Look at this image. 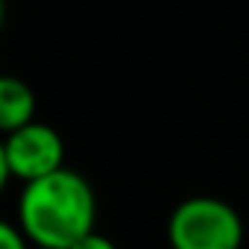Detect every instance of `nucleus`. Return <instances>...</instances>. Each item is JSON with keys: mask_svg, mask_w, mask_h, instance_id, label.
<instances>
[{"mask_svg": "<svg viewBox=\"0 0 249 249\" xmlns=\"http://www.w3.org/2000/svg\"><path fill=\"white\" fill-rule=\"evenodd\" d=\"M97 199L73 170H56L44 179L27 182L18 202V226L38 249H71L94 231Z\"/></svg>", "mask_w": 249, "mask_h": 249, "instance_id": "f257e3e1", "label": "nucleus"}, {"mask_svg": "<svg viewBox=\"0 0 249 249\" xmlns=\"http://www.w3.org/2000/svg\"><path fill=\"white\" fill-rule=\"evenodd\" d=\"M173 249H240V214L217 196H191L176 205L167 223Z\"/></svg>", "mask_w": 249, "mask_h": 249, "instance_id": "f03ea898", "label": "nucleus"}, {"mask_svg": "<svg viewBox=\"0 0 249 249\" xmlns=\"http://www.w3.org/2000/svg\"><path fill=\"white\" fill-rule=\"evenodd\" d=\"M62 159H65V144L59 132L36 120L15 132H6L3 147H0V170H3V176L21 179L24 185L62 170Z\"/></svg>", "mask_w": 249, "mask_h": 249, "instance_id": "7ed1b4c3", "label": "nucleus"}, {"mask_svg": "<svg viewBox=\"0 0 249 249\" xmlns=\"http://www.w3.org/2000/svg\"><path fill=\"white\" fill-rule=\"evenodd\" d=\"M33 114H36L33 88L18 76H3L0 79V129L15 132L33 123Z\"/></svg>", "mask_w": 249, "mask_h": 249, "instance_id": "20e7f679", "label": "nucleus"}, {"mask_svg": "<svg viewBox=\"0 0 249 249\" xmlns=\"http://www.w3.org/2000/svg\"><path fill=\"white\" fill-rule=\"evenodd\" d=\"M0 249H30V237L15 223H0Z\"/></svg>", "mask_w": 249, "mask_h": 249, "instance_id": "39448f33", "label": "nucleus"}, {"mask_svg": "<svg viewBox=\"0 0 249 249\" xmlns=\"http://www.w3.org/2000/svg\"><path fill=\"white\" fill-rule=\"evenodd\" d=\"M71 249H117L106 234H100V231H91V234H85L82 240H76Z\"/></svg>", "mask_w": 249, "mask_h": 249, "instance_id": "423d86ee", "label": "nucleus"}]
</instances>
